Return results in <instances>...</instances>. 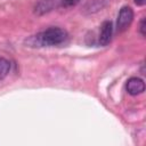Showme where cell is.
Returning <instances> with one entry per match:
<instances>
[{
  "label": "cell",
  "mask_w": 146,
  "mask_h": 146,
  "mask_svg": "<svg viewBox=\"0 0 146 146\" xmlns=\"http://www.w3.org/2000/svg\"><path fill=\"white\" fill-rule=\"evenodd\" d=\"M60 1L62 0H40L35 3L33 11L36 15H44L55 8L60 7Z\"/></svg>",
  "instance_id": "cell-4"
},
{
  "label": "cell",
  "mask_w": 146,
  "mask_h": 146,
  "mask_svg": "<svg viewBox=\"0 0 146 146\" xmlns=\"http://www.w3.org/2000/svg\"><path fill=\"white\" fill-rule=\"evenodd\" d=\"M135 2H136L137 5H139V6H141V5L145 3V0H135Z\"/></svg>",
  "instance_id": "cell-10"
},
{
  "label": "cell",
  "mask_w": 146,
  "mask_h": 146,
  "mask_svg": "<svg viewBox=\"0 0 146 146\" xmlns=\"http://www.w3.org/2000/svg\"><path fill=\"white\" fill-rule=\"evenodd\" d=\"M67 40V32L60 27H49L25 40L29 47H54Z\"/></svg>",
  "instance_id": "cell-1"
},
{
  "label": "cell",
  "mask_w": 146,
  "mask_h": 146,
  "mask_svg": "<svg viewBox=\"0 0 146 146\" xmlns=\"http://www.w3.org/2000/svg\"><path fill=\"white\" fill-rule=\"evenodd\" d=\"M82 0H62L60 1V7L62 8H70V7H74L76 6L79 2H81Z\"/></svg>",
  "instance_id": "cell-8"
},
{
  "label": "cell",
  "mask_w": 146,
  "mask_h": 146,
  "mask_svg": "<svg viewBox=\"0 0 146 146\" xmlns=\"http://www.w3.org/2000/svg\"><path fill=\"white\" fill-rule=\"evenodd\" d=\"M10 67V62L5 57H0V81H2L9 74Z\"/></svg>",
  "instance_id": "cell-7"
},
{
  "label": "cell",
  "mask_w": 146,
  "mask_h": 146,
  "mask_svg": "<svg viewBox=\"0 0 146 146\" xmlns=\"http://www.w3.org/2000/svg\"><path fill=\"white\" fill-rule=\"evenodd\" d=\"M113 35V24L111 21L103 22L100 26V33H99V44L106 46L111 42Z\"/></svg>",
  "instance_id": "cell-6"
},
{
  "label": "cell",
  "mask_w": 146,
  "mask_h": 146,
  "mask_svg": "<svg viewBox=\"0 0 146 146\" xmlns=\"http://www.w3.org/2000/svg\"><path fill=\"white\" fill-rule=\"evenodd\" d=\"M133 10L129 6H123L117 15V21H116V29L119 32H124L128 30V27L131 25L133 21Z\"/></svg>",
  "instance_id": "cell-2"
},
{
  "label": "cell",
  "mask_w": 146,
  "mask_h": 146,
  "mask_svg": "<svg viewBox=\"0 0 146 146\" xmlns=\"http://www.w3.org/2000/svg\"><path fill=\"white\" fill-rule=\"evenodd\" d=\"M139 32L143 36H145V18L143 17L141 21H140V24H139Z\"/></svg>",
  "instance_id": "cell-9"
},
{
  "label": "cell",
  "mask_w": 146,
  "mask_h": 146,
  "mask_svg": "<svg viewBox=\"0 0 146 146\" xmlns=\"http://www.w3.org/2000/svg\"><path fill=\"white\" fill-rule=\"evenodd\" d=\"M125 89H127V91H128L129 95L137 96V95H140L141 92H144V90H145V83H144L143 79L137 78V76H132V78H130L127 81Z\"/></svg>",
  "instance_id": "cell-5"
},
{
  "label": "cell",
  "mask_w": 146,
  "mask_h": 146,
  "mask_svg": "<svg viewBox=\"0 0 146 146\" xmlns=\"http://www.w3.org/2000/svg\"><path fill=\"white\" fill-rule=\"evenodd\" d=\"M111 0H88L81 8V13L84 15H92L103 10Z\"/></svg>",
  "instance_id": "cell-3"
}]
</instances>
